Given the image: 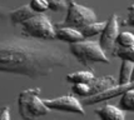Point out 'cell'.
Returning <instances> with one entry per match:
<instances>
[{
  "instance_id": "cell-20",
  "label": "cell",
  "mask_w": 134,
  "mask_h": 120,
  "mask_svg": "<svg viewBox=\"0 0 134 120\" xmlns=\"http://www.w3.org/2000/svg\"><path fill=\"white\" fill-rule=\"evenodd\" d=\"M48 3H49L50 10L57 13L62 12L64 9H68V4H69L68 0H48Z\"/></svg>"
},
{
  "instance_id": "cell-18",
  "label": "cell",
  "mask_w": 134,
  "mask_h": 120,
  "mask_svg": "<svg viewBox=\"0 0 134 120\" xmlns=\"http://www.w3.org/2000/svg\"><path fill=\"white\" fill-rule=\"evenodd\" d=\"M29 5L36 14H44L47 10L50 9L48 0H30Z\"/></svg>"
},
{
  "instance_id": "cell-12",
  "label": "cell",
  "mask_w": 134,
  "mask_h": 120,
  "mask_svg": "<svg viewBox=\"0 0 134 120\" xmlns=\"http://www.w3.org/2000/svg\"><path fill=\"white\" fill-rule=\"evenodd\" d=\"M134 70V63L128 60H122L120 65V71H119V78H118V85H128L132 83V75Z\"/></svg>"
},
{
  "instance_id": "cell-9",
  "label": "cell",
  "mask_w": 134,
  "mask_h": 120,
  "mask_svg": "<svg viewBox=\"0 0 134 120\" xmlns=\"http://www.w3.org/2000/svg\"><path fill=\"white\" fill-rule=\"evenodd\" d=\"M57 28V33H55V39L60 40L63 43H68V44H74L78 41H82L84 39L82 31L71 26H59L55 25Z\"/></svg>"
},
{
  "instance_id": "cell-11",
  "label": "cell",
  "mask_w": 134,
  "mask_h": 120,
  "mask_svg": "<svg viewBox=\"0 0 134 120\" xmlns=\"http://www.w3.org/2000/svg\"><path fill=\"white\" fill-rule=\"evenodd\" d=\"M34 15H36V13L30 8V5H23L16 8L15 10L9 13V20L13 25H18V24L25 23L26 20H29L30 18H33Z\"/></svg>"
},
{
  "instance_id": "cell-1",
  "label": "cell",
  "mask_w": 134,
  "mask_h": 120,
  "mask_svg": "<svg viewBox=\"0 0 134 120\" xmlns=\"http://www.w3.org/2000/svg\"><path fill=\"white\" fill-rule=\"evenodd\" d=\"M73 64L69 50L59 44L0 33V73L44 78L55 68H70Z\"/></svg>"
},
{
  "instance_id": "cell-8",
  "label": "cell",
  "mask_w": 134,
  "mask_h": 120,
  "mask_svg": "<svg viewBox=\"0 0 134 120\" xmlns=\"http://www.w3.org/2000/svg\"><path fill=\"white\" fill-rule=\"evenodd\" d=\"M118 85V80L111 76V75H105V76H99V78H94L90 83H89V88H90V95L89 96H94L98 95L100 93L107 92L111 88H115Z\"/></svg>"
},
{
  "instance_id": "cell-22",
  "label": "cell",
  "mask_w": 134,
  "mask_h": 120,
  "mask_svg": "<svg viewBox=\"0 0 134 120\" xmlns=\"http://www.w3.org/2000/svg\"><path fill=\"white\" fill-rule=\"evenodd\" d=\"M0 120H12L10 118V108L3 106L0 109Z\"/></svg>"
},
{
  "instance_id": "cell-17",
  "label": "cell",
  "mask_w": 134,
  "mask_h": 120,
  "mask_svg": "<svg viewBox=\"0 0 134 120\" xmlns=\"http://www.w3.org/2000/svg\"><path fill=\"white\" fill-rule=\"evenodd\" d=\"M117 44L120 48H129L134 45V34L129 31H122L119 33L117 39Z\"/></svg>"
},
{
  "instance_id": "cell-13",
  "label": "cell",
  "mask_w": 134,
  "mask_h": 120,
  "mask_svg": "<svg viewBox=\"0 0 134 120\" xmlns=\"http://www.w3.org/2000/svg\"><path fill=\"white\" fill-rule=\"evenodd\" d=\"M95 76L92 71L88 70H82V71H75V73H70L65 76V79L68 83L74 84H89Z\"/></svg>"
},
{
  "instance_id": "cell-3",
  "label": "cell",
  "mask_w": 134,
  "mask_h": 120,
  "mask_svg": "<svg viewBox=\"0 0 134 120\" xmlns=\"http://www.w3.org/2000/svg\"><path fill=\"white\" fill-rule=\"evenodd\" d=\"M40 88L26 89L19 94L18 96V109L19 114L24 120H35L38 118L45 116L50 111L45 105L44 100H41Z\"/></svg>"
},
{
  "instance_id": "cell-10",
  "label": "cell",
  "mask_w": 134,
  "mask_h": 120,
  "mask_svg": "<svg viewBox=\"0 0 134 120\" xmlns=\"http://www.w3.org/2000/svg\"><path fill=\"white\" fill-rule=\"evenodd\" d=\"M95 114L99 116L100 120H125L124 110L115 105L105 104L95 110Z\"/></svg>"
},
{
  "instance_id": "cell-2",
  "label": "cell",
  "mask_w": 134,
  "mask_h": 120,
  "mask_svg": "<svg viewBox=\"0 0 134 120\" xmlns=\"http://www.w3.org/2000/svg\"><path fill=\"white\" fill-rule=\"evenodd\" d=\"M68 50L74 56L76 61L84 66H90L95 63H110L108 55L100 46L99 41L82 40V41H78L74 44H69Z\"/></svg>"
},
{
  "instance_id": "cell-6",
  "label": "cell",
  "mask_w": 134,
  "mask_h": 120,
  "mask_svg": "<svg viewBox=\"0 0 134 120\" xmlns=\"http://www.w3.org/2000/svg\"><path fill=\"white\" fill-rule=\"evenodd\" d=\"M119 16L113 14L108 20H107V25H105L104 30L102 31V34L99 35V44L103 48V50L105 54H110L113 55V53L117 48V39L119 35Z\"/></svg>"
},
{
  "instance_id": "cell-19",
  "label": "cell",
  "mask_w": 134,
  "mask_h": 120,
  "mask_svg": "<svg viewBox=\"0 0 134 120\" xmlns=\"http://www.w3.org/2000/svg\"><path fill=\"white\" fill-rule=\"evenodd\" d=\"M71 92H73V94H75L76 96L89 98L90 88H89V84H74L71 88Z\"/></svg>"
},
{
  "instance_id": "cell-5",
  "label": "cell",
  "mask_w": 134,
  "mask_h": 120,
  "mask_svg": "<svg viewBox=\"0 0 134 120\" xmlns=\"http://www.w3.org/2000/svg\"><path fill=\"white\" fill-rule=\"evenodd\" d=\"M68 13L65 16L64 21L57 24L59 26H71L78 30H82L87 25L97 21V15L93 9L88 8L85 5L78 4L74 0H70L68 4Z\"/></svg>"
},
{
  "instance_id": "cell-7",
  "label": "cell",
  "mask_w": 134,
  "mask_h": 120,
  "mask_svg": "<svg viewBox=\"0 0 134 120\" xmlns=\"http://www.w3.org/2000/svg\"><path fill=\"white\" fill-rule=\"evenodd\" d=\"M45 105L49 110L54 111H64V113H74V114L84 115L85 111L83 109L82 103L73 95H64L55 99H45Z\"/></svg>"
},
{
  "instance_id": "cell-14",
  "label": "cell",
  "mask_w": 134,
  "mask_h": 120,
  "mask_svg": "<svg viewBox=\"0 0 134 120\" xmlns=\"http://www.w3.org/2000/svg\"><path fill=\"white\" fill-rule=\"evenodd\" d=\"M105 25H107V21H95V23H92L89 25H87L85 28H83L80 31H82L84 39L93 38V36L102 34V31L104 30Z\"/></svg>"
},
{
  "instance_id": "cell-21",
  "label": "cell",
  "mask_w": 134,
  "mask_h": 120,
  "mask_svg": "<svg viewBox=\"0 0 134 120\" xmlns=\"http://www.w3.org/2000/svg\"><path fill=\"white\" fill-rule=\"evenodd\" d=\"M127 10H128V16H127V20H125L124 23H122V25L134 28V4L129 5Z\"/></svg>"
},
{
  "instance_id": "cell-15",
  "label": "cell",
  "mask_w": 134,
  "mask_h": 120,
  "mask_svg": "<svg viewBox=\"0 0 134 120\" xmlns=\"http://www.w3.org/2000/svg\"><path fill=\"white\" fill-rule=\"evenodd\" d=\"M119 108L124 111H133L134 113V89L127 90L123 93L119 100Z\"/></svg>"
},
{
  "instance_id": "cell-23",
  "label": "cell",
  "mask_w": 134,
  "mask_h": 120,
  "mask_svg": "<svg viewBox=\"0 0 134 120\" xmlns=\"http://www.w3.org/2000/svg\"><path fill=\"white\" fill-rule=\"evenodd\" d=\"M132 81H134V70H133V75H132Z\"/></svg>"
},
{
  "instance_id": "cell-4",
  "label": "cell",
  "mask_w": 134,
  "mask_h": 120,
  "mask_svg": "<svg viewBox=\"0 0 134 120\" xmlns=\"http://www.w3.org/2000/svg\"><path fill=\"white\" fill-rule=\"evenodd\" d=\"M55 33H57L55 25L50 21V18L45 14H36L21 24V34L28 38L52 41L55 39Z\"/></svg>"
},
{
  "instance_id": "cell-16",
  "label": "cell",
  "mask_w": 134,
  "mask_h": 120,
  "mask_svg": "<svg viewBox=\"0 0 134 120\" xmlns=\"http://www.w3.org/2000/svg\"><path fill=\"white\" fill-rule=\"evenodd\" d=\"M113 55L119 58L120 60H128V61L134 63V45L129 46V48H120V46H117L115 50H114V53H113Z\"/></svg>"
}]
</instances>
